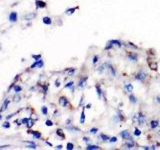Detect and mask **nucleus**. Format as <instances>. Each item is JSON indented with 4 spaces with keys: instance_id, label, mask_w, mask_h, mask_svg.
Segmentation results:
<instances>
[{
    "instance_id": "obj_7",
    "label": "nucleus",
    "mask_w": 160,
    "mask_h": 150,
    "mask_svg": "<svg viewBox=\"0 0 160 150\" xmlns=\"http://www.w3.org/2000/svg\"><path fill=\"white\" fill-rule=\"evenodd\" d=\"M43 65H44V62L40 59V60H37L35 63H33L30 67H31V68H36V67L41 68V67H43Z\"/></svg>"
},
{
    "instance_id": "obj_30",
    "label": "nucleus",
    "mask_w": 160,
    "mask_h": 150,
    "mask_svg": "<svg viewBox=\"0 0 160 150\" xmlns=\"http://www.w3.org/2000/svg\"><path fill=\"white\" fill-rule=\"evenodd\" d=\"M134 135L135 136H140V135H141V131H140V129H138V128H135Z\"/></svg>"
},
{
    "instance_id": "obj_5",
    "label": "nucleus",
    "mask_w": 160,
    "mask_h": 150,
    "mask_svg": "<svg viewBox=\"0 0 160 150\" xmlns=\"http://www.w3.org/2000/svg\"><path fill=\"white\" fill-rule=\"evenodd\" d=\"M17 17H18V14L16 12H11L10 14H9V17H8V19H9V21L11 23H14L17 21Z\"/></svg>"
},
{
    "instance_id": "obj_46",
    "label": "nucleus",
    "mask_w": 160,
    "mask_h": 150,
    "mask_svg": "<svg viewBox=\"0 0 160 150\" xmlns=\"http://www.w3.org/2000/svg\"><path fill=\"white\" fill-rule=\"evenodd\" d=\"M57 116H60L59 111H55V112H54V117H57Z\"/></svg>"
},
{
    "instance_id": "obj_16",
    "label": "nucleus",
    "mask_w": 160,
    "mask_h": 150,
    "mask_svg": "<svg viewBox=\"0 0 160 150\" xmlns=\"http://www.w3.org/2000/svg\"><path fill=\"white\" fill-rule=\"evenodd\" d=\"M95 88H96V93H97V96L99 99H101V97H102V91H101V88H100V86L98 85H96L95 86Z\"/></svg>"
},
{
    "instance_id": "obj_42",
    "label": "nucleus",
    "mask_w": 160,
    "mask_h": 150,
    "mask_svg": "<svg viewBox=\"0 0 160 150\" xmlns=\"http://www.w3.org/2000/svg\"><path fill=\"white\" fill-rule=\"evenodd\" d=\"M109 141L111 143H114V142H116V141H117V138L116 137H112L111 139H109Z\"/></svg>"
},
{
    "instance_id": "obj_43",
    "label": "nucleus",
    "mask_w": 160,
    "mask_h": 150,
    "mask_svg": "<svg viewBox=\"0 0 160 150\" xmlns=\"http://www.w3.org/2000/svg\"><path fill=\"white\" fill-rule=\"evenodd\" d=\"M55 86H56V87H59V86H60V81L58 80V79H57V80L55 81Z\"/></svg>"
},
{
    "instance_id": "obj_36",
    "label": "nucleus",
    "mask_w": 160,
    "mask_h": 150,
    "mask_svg": "<svg viewBox=\"0 0 160 150\" xmlns=\"http://www.w3.org/2000/svg\"><path fill=\"white\" fill-rule=\"evenodd\" d=\"M45 124H46V126H53V122L51 121V120H46V122H45Z\"/></svg>"
},
{
    "instance_id": "obj_50",
    "label": "nucleus",
    "mask_w": 160,
    "mask_h": 150,
    "mask_svg": "<svg viewBox=\"0 0 160 150\" xmlns=\"http://www.w3.org/2000/svg\"><path fill=\"white\" fill-rule=\"evenodd\" d=\"M46 144H47V145H48V146H50V147L52 146V144H51L50 142H48V141H46Z\"/></svg>"
},
{
    "instance_id": "obj_28",
    "label": "nucleus",
    "mask_w": 160,
    "mask_h": 150,
    "mask_svg": "<svg viewBox=\"0 0 160 150\" xmlns=\"http://www.w3.org/2000/svg\"><path fill=\"white\" fill-rule=\"evenodd\" d=\"M41 112H42L43 115H47V114H48L47 107H46V106H42V107H41Z\"/></svg>"
},
{
    "instance_id": "obj_13",
    "label": "nucleus",
    "mask_w": 160,
    "mask_h": 150,
    "mask_svg": "<svg viewBox=\"0 0 160 150\" xmlns=\"http://www.w3.org/2000/svg\"><path fill=\"white\" fill-rule=\"evenodd\" d=\"M139 114V117H138V123L140 125L144 124V121H145V115L143 113H138Z\"/></svg>"
},
{
    "instance_id": "obj_2",
    "label": "nucleus",
    "mask_w": 160,
    "mask_h": 150,
    "mask_svg": "<svg viewBox=\"0 0 160 150\" xmlns=\"http://www.w3.org/2000/svg\"><path fill=\"white\" fill-rule=\"evenodd\" d=\"M87 83V76H83L79 79V82H78V87L80 89H83L85 86H86Z\"/></svg>"
},
{
    "instance_id": "obj_39",
    "label": "nucleus",
    "mask_w": 160,
    "mask_h": 150,
    "mask_svg": "<svg viewBox=\"0 0 160 150\" xmlns=\"http://www.w3.org/2000/svg\"><path fill=\"white\" fill-rule=\"evenodd\" d=\"M32 58H34V59L37 61V60H40V59H41V55H40V54H38V55H34V54H33Z\"/></svg>"
},
{
    "instance_id": "obj_27",
    "label": "nucleus",
    "mask_w": 160,
    "mask_h": 150,
    "mask_svg": "<svg viewBox=\"0 0 160 150\" xmlns=\"http://www.w3.org/2000/svg\"><path fill=\"white\" fill-rule=\"evenodd\" d=\"M13 90L15 91V93H19V92H21V86H19V85H14L13 86Z\"/></svg>"
},
{
    "instance_id": "obj_40",
    "label": "nucleus",
    "mask_w": 160,
    "mask_h": 150,
    "mask_svg": "<svg viewBox=\"0 0 160 150\" xmlns=\"http://www.w3.org/2000/svg\"><path fill=\"white\" fill-rule=\"evenodd\" d=\"M2 127H3V128H9L10 127V123H9V122H4V123H3V125H2Z\"/></svg>"
},
{
    "instance_id": "obj_19",
    "label": "nucleus",
    "mask_w": 160,
    "mask_h": 150,
    "mask_svg": "<svg viewBox=\"0 0 160 150\" xmlns=\"http://www.w3.org/2000/svg\"><path fill=\"white\" fill-rule=\"evenodd\" d=\"M124 87H125L126 91L129 92V93L133 91V86H132V84H125V85H124Z\"/></svg>"
},
{
    "instance_id": "obj_48",
    "label": "nucleus",
    "mask_w": 160,
    "mask_h": 150,
    "mask_svg": "<svg viewBox=\"0 0 160 150\" xmlns=\"http://www.w3.org/2000/svg\"><path fill=\"white\" fill-rule=\"evenodd\" d=\"M71 124V119H67V121H66V125H70Z\"/></svg>"
},
{
    "instance_id": "obj_9",
    "label": "nucleus",
    "mask_w": 160,
    "mask_h": 150,
    "mask_svg": "<svg viewBox=\"0 0 160 150\" xmlns=\"http://www.w3.org/2000/svg\"><path fill=\"white\" fill-rule=\"evenodd\" d=\"M108 42L112 46H117V47H121V46H122V42L119 41V40H110Z\"/></svg>"
},
{
    "instance_id": "obj_15",
    "label": "nucleus",
    "mask_w": 160,
    "mask_h": 150,
    "mask_svg": "<svg viewBox=\"0 0 160 150\" xmlns=\"http://www.w3.org/2000/svg\"><path fill=\"white\" fill-rule=\"evenodd\" d=\"M133 146H134V142L132 139H130L128 142H126L124 144V147H125V148H133Z\"/></svg>"
},
{
    "instance_id": "obj_41",
    "label": "nucleus",
    "mask_w": 160,
    "mask_h": 150,
    "mask_svg": "<svg viewBox=\"0 0 160 150\" xmlns=\"http://www.w3.org/2000/svg\"><path fill=\"white\" fill-rule=\"evenodd\" d=\"M98 60H99V56L98 55H95L94 57H93V60H92V62H93V63H96V62H97L98 61Z\"/></svg>"
},
{
    "instance_id": "obj_8",
    "label": "nucleus",
    "mask_w": 160,
    "mask_h": 150,
    "mask_svg": "<svg viewBox=\"0 0 160 150\" xmlns=\"http://www.w3.org/2000/svg\"><path fill=\"white\" fill-rule=\"evenodd\" d=\"M35 3H36V8L39 9V8H45L46 3L42 0H35Z\"/></svg>"
},
{
    "instance_id": "obj_45",
    "label": "nucleus",
    "mask_w": 160,
    "mask_h": 150,
    "mask_svg": "<svg viewBox=\"0 0 160 150\" xmlns=\"http://www.w3.org/2000/svg\"><path fill=\"white\" fill-rule=\"evenodd\" d=\"M9 148V145H3V146H0V149H6Z\"/></svg>"
},
{
    "instance_id": "obj_26",
    "label": "nucleus",
    "mask_w": 160,
    "mask_h": 150,
    "mask_svg": "<svg viewBox=\"0 0 160 150\" xmlns=\"http://www.w3.org/2000/svg\"><path fill=\"white\" fill-rule=\"evenodd\" d=\"M26 144H28V148H33V149H35L36 148V144H35L34 142H30V141H27Z\"/></svg>"
},
{
    "instance_id": "obj_1",
    "label": "nucleus",
    "mask_w": 160,
    "mask_h": 150,
    "mask_svg": "<svg viewBox=\"0 0 160 150\" xmlns=\"http://www.w3.org/2000/svg\"><path fill=\"white\" fill-rule=\"evenodd\" d=\"M146 76H147L146 72H144L143 70H141V71H139L136 75H135V80L140 81V82H143V81L145 80Z\"/></svg>"
},
{
    "instance_id": "obj_32",
    "label": "nucleus",
    "mask_w": 160,
    "mask_h": 150,
    "mask_svg": "<svg viewBox=\"0 0 160 150\" xmlns=\"http://www.w3.org/2000/svg\"><path fill=\"white\" fill-rule=\"evenodd\" d=\"M149 65H150L151 69H154V70L157 69V64H156V63H153V62H149Z\"/></svg>"
},
{
    "instance_id": "obj_25",
    "label": "nucleus",
    "mask_w": 160,
    "mask_h": 150,
    "mask_svg": "<svg viewBox=\"0 0 160 150\" xmlns=\"http://www.w3.org/2000/svg\"><path fill=\"white\" fill-rule=\"evenodd\" d=\"M80 123H81V124L85 123V113H84V111H82V112H81V116H80Z\"/></svg>"
},
{
    "instance_id": "obj_10",
    "label": "nucleus",
    "mask_w": 160,
    "mask_h": 150,
    "mask_svg": "<svg viewBox=\"0 0 160 150\" xmlns=\"http://www.w3.org/2000/svg\"><path fill=\"white\" fill-rule=\"evenodd\" d=\"M8 104H9V100L5 99L4 102H3V104H2V106H1V108H0V112H3V111L6 110L7 107H8Z\"/></svg>"
},
{
    "instance_id": "obj_47",
    "label": "nucleus",
    "mask_w": 160,
    "mask_h": 150,
    "mask_svg": "<svg viewBox=\"0 0 160 150\" xmlns=\"http://www.w3.org/2000/svg\"><path fill=\"white\" fill-rule=\"evenodd\" d=\"M83 140L85 141V142H89V141H90V139L88 138V137H83Z\"/></svg>"
},
{
    "instance_id": "obj_37",
    "label": "nucleus",
    "mask_w": 160,
    "mask_h": 150,
    "mask_svg": "<svg viewBox=\"0 0 160 150\" xmlns=\"http://www.w3.org/2000/svg\"><path fill=\"white\" fill-rule=\"evenodd\" d=\"M42 89H43L44 94L47 93V91H48V85H47V84H46V85H44V86H42Z\"/></svg>"
},
{
    "instance_id": "obj_22",
    "label": "nucleus",
    "mask_w": 160,
    "mask_h": 150,
    "mask_svg": "<svg viewBox=\"0 0 160 150\" xmlns=\"http://www.w3.org/2000/svg\"><path fill=\"white\" fill-rule=\"evenodd\" d=\"M56 135H58L59 137H61V139L65 138V135H64V133H63L62 129H57L56 130Z\"/></svg>"
},
{
    "instance_id": "obj_24",
    "label": "nucleus",
    "mask_w": 160,
    "mask_h": 150,
    "mask_svg": "<svg viewBox=\"0 0 160 150\" xmlns=\"http://www.w3.org/2000/svg\"><path fill=\"white\" fill-rule=\"evenodd\" d=\"M86 149H88V150H96V149H100V147L99 146H97V145H88L87 147H86Z\"/></svg>"
},
{
    "instance_id": "obj_35",
    "label": "nucleus",
    "mask_w": 160,
    "mask_h": 150,
    "mask_svg": "<svg viewBox=\"0 0 160 150\" xmlns=\"http://www.w3.org/2000/svg\"><path fill=\"white\" fill-rule=\"evenodd\" d=\"M30 119H31V118H23V119L21 120V123H22V124H27V123L29 122Z\"/></svg>"
},
{
    "instance_id": "obj_51",
    "label": "nucleus",
    "mask_w": 160,
    "mask_h": 150,
    "mask_svg": "<svg viewBox=\"0 0 160 150\" xmlns=\"http://www.w3.org/2000/svg\"><path fill=\"white\" fill-rule=\"evenodd\" d=\"M86 108H87V109L91 108V104H90V103H89V104H87V105H86Z\"/></svg>"
},
{
    "instance_id": "obj_52",
    "label": "nucleus",
    "mask_w": 160,
    "mask_h": 150,
    "mask_svg": "<svg viewBox=\"0 0 160 150\" xmlns=\"http://www.w3.org/2000/svg\"><path fill=\"white\" fill-rule=\"evenodd\" d=\"M56 148H57V149H62V145H58V146H56Z\"/></svg>"
},
{
    "instance_id": "obj_14",
    "label": "nucleus",
    "mask_w": 160,
    "mask_h": 150,
    "mask_svg": "<svg viewBox=\"0 0 160 150\" xmlns=\"http://www.w3.org/2000/svg\"><path fill=\"white\" fill-rule=\"evenodd\" d=\"M29 133H31L33 138L35 139H40L41 138V133L38 131H29Z\"/></svg>"
},
{
    "instance_id": "obj_31",
    "label": "nucleus",
    "mask_w": 160,
    "mask_h": 150,
    "mask_svg": "<svg viewBox=\"0 0 160 150\" xmlns=\"http://www.w3.org/2000/svg\"><path fill=\"white\" fill-rule=\"evenodd\" d=\"M66 149H68V150H72L74 149V145L72 143H67V145H66Z\"/></svg>"
},
{
    "instance_id": "obj_4",
    "label": "nucleus",
    "mask_w": 160,
    "mask_h": 150,
    "mask_svg": "<svg viewBox=\"0 0 160 150\" xmlns=\"http://www.w3.org/2000/svg\"><path fill=\"white\" fill-rule=\"evenodd\" d=\"M120 136L122 137V139H125V140H130L131 139V135L130 133L128 132V130H123V131H121Z\"/></svg>"
},
{
    "instance_id": "obj_33",
    "label": "nucleus",
    "mask_w": 160,
    "mask_h": 150,
    "mask_svg": "<svg viewBox=\"0 0 160 150\" xmlns=\"http://www.w3.org/2000/svg\"><path fill=\"white\" fill-rule=\"evenodd\" d=\"M33 124H34V121H33V120H31V119H30L28 123L26 124V126H27V128H30V127H32V126H33Z\"/></svg>"
},
{
    "instance_id": "obj_20",
    "label": "nucleus",
    "mask_w": 160,
    "mask_h": 150,
    "mask_svg": "<svg viewBox=\"0 0 160 150\" xmlns=\"http://www.w3.org/2000/svg\"><path fill=\"white\" fill-rule=\"evenodd\" d=\"M158 124H159V122L157 121V120H152V121L150 122V127H151V129H154V128H156L157 126H158Z\"/></svg>"
},
{
    "instance_id": "obj_53",
    "label": "nucleus",
    "mask_w": 160,
    "mask_h": 150,
    "mask_svg": "<svg viewBox=\"0 0 160 150\" xmlns=\"http://www.w3.org/2000/svg\"><path fill=\"white\" fill-rule=\"evenodd\" d=\"M2 119V116H1V114H0V120H1Z\"/></svg>"
},
{
    "instance_id": "obj_21",
    "label": "nucleus",
    "mask_w": 160,
    "mask_h": 150,
    "mask_svg": "<svg viewBox=\"0 0 160 150\" xmlns=\"http://www.w3.org/2000/svg\"><path fill=\"white\" fill-rule=\"evenodd\" d=\"M74 82L73 81H70V82H68L67 84H65V88H70L71 91H73L74 90Z\"/></svg>"
},
{
    "instance_id": "obj_6",
    "label": "nucleus",
    "mask_w": 160,
    "mask_h": 150,
    "mask_svg": "<svg viewBox=\"0 0 160 150\" xmlns=\"http://www.w3.org/2000/svg\"><path fill=\"white\" fill-rule=\"evenodd\" d=\"M128 59L130 60V61H133V62H136L137 60H138V55H137L136 53H134V52H130V53H128Z\"/></svg>"
},
{
    "instance_id": "obj_34",
    "label": "nucleus",
    "mask_w": 160,
    "mask_h": 150,
    "mask_svg": "<svg viewBox=\"0 0 160 150\" xmlns=\"http://www.w3.org/2000/svg\"><path fill=\"white\" fill-rule=\"evenodd\" d=\"M90 133H92V134H96V133L98 132V129L97 128H91V129L89 130Z\"/></svg>"
},
{
    "instance_id": "obj_12",
    "label": "nucleus",
    "mask_w": 160,
    "mask_h": 150,
    "mask_svg": "<svg viewBox=\"0 0 160 150\" xmlns=\"http://www.w3.org/2000/svg\"><path fill=\"white\" fill-rule=\"evenodd\" d=\"M42 21H43V23L45 24V25H51V23H52L51 18H50V17H47V16L43 17V18H42Z\"/></svg>"
},
{
    "instance_id": "obj_38",
    "label": "nucleus",
    "mask_w": 160,
    "mask_h": 150,
    "mask_svg": "<svg viewBox=\"0 0 160 150\" xmlns=\"http://www.w3.org/2000/svg\"><path fill=\"white\" fill-rule=\"evenodd\" d=\"M20 100H21V96H20V95H15L14 101H15V102H19Z\"/></svg>"
},
{
    "instance_id": "obj_44",
    "label": "nucleus",
    "mask_w": 160,
    "mask_h": 150,
    "mask_svg": "<svg viewBox=\"0 0 160 150\" xmlns=\"http://www.w3.org/2000/svg\"><path fill=\"white\" fill-rule=\"evenodd\" d=\"M83 102H84V98L81 97V99H80V102H79V106H81L82 104H83Z\"/></svg>"
},
{
    "instance_id": "obj_17",
    "label": "nucleus",
    "mask_w": 160,
    "mask_h": 150,
    "mask_svg": "<svg viewBox=\"0 0 160 150\" xmlns=\"http://www.w3.org/2000/svg\"><path fill=\"white\" fill-rule=\"evenodd\" d=\"M129 101H130L131 103H133V104H135V103H137V98L135 95L133 94H130L129 95Z\"/></svg>"
},
{
    "instance_id": "obj_49",
    "label": "nucleus",
    "mask_w": 160,
    "mask_h": 150,
    "mask_svg": "<svg viewBox=\"0 0 160 150\" xmlns=\"http://www.w3.org/2000/svg\"><path fill=\"white\" fill-rule=\"evenodd\" d=\"M155 100H156L157 103H159V104H160V97H159V96H157V97L155 98Z\"/></svg>"
},
{
    "instance_id": "obj_54",
    "label": "nucleus",
    "mask_w": 160,
    "mask_h": 150,
    "mask_svg": "<svg viewBox=\"0 0 160 150\" xmlns=\"http://www.w3.org/2000/svg\"><path fill=\"white\" fill-rule=\"evenodd\" d=\"M1 49H2V47H1V45H0V50H1Z\"/></svg>"
},
{
    "instance_id": "obj_23",
    "label": "nucleus",
    "mask_w": 160,
    "mask_h": 150,
    "mask_svg": "<svg viewBox=\"0 0 160 150\" xmlns=\"http://www.w3.org/2000/svg\"><path fill=\"white\" fill-rule=\"evenodd\" d=\"M66 71H67L68 76H73L74 73H75V69L74 68H68V69H66Z\"/></svg>"
},
{
    "instance_id": "obj_29",
    "label": "nucleus",
    "mask_w": 160,
    "mask_h": 150,
    "mask_svg": "<svg viewBox=\"0 0 160 150\" xmlns=\"http://www.w3.org/2000/svg\"><path fill=\"white\" fill-rule=\"evenodd\" d=\"M100 138H101L103 141H109V136L103 134V133H101V134H100Z\"/></svg>"
},
{
    "instance_id": "obj_11",
    "label": "nucleus",
    "mask_w": 160,
    "mask_h": 150,
    "mask_svg": "<svg viewBox=\"0 0 160 150\" xmlns=\"http://www.w3.org/2000/svg\"><path fill=\"white\" fill-rule=\"evenodd\" d=\"M35 16H36L35 15V13H28V14H25L23 16V19L24 20H32Z\"/></svg>"
},
{
    "instance_id": "obj_18",
    "label": "nucleus",
    "mask_w": 160,
    "mask_h": 150,
    "mask_svg": "<svg viewBox=\"0 0 160 150\" xmlns=\"http://www.w3.org/2000/svg\"><path fill=\"white\" fill-rule=\"evenodd\" d=\"M76 9H78V7H75V8H69V9H67L65 11V14H67V15H71V14H73L74 12H75V10Z\"/></svg>"
},
{
    "instance_id": "obj_3",
    "label": "nucleus",
    "mask_w": 160,
    "mask_h": 150,
    "mask_svg": "<svg viewBox=\"0 0 160 150\" xmlns=\"http://www.w3.org/2000/svg\"><path fill=\"white\" fill-rule=\"evenodd\" d=\"M59 105L62 106V107H67V106L69 105V101H68L66 97L61 96L59 98Z\"/></svg>"
}]
</instances>
